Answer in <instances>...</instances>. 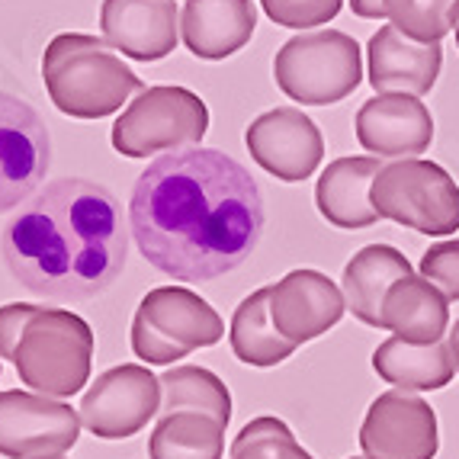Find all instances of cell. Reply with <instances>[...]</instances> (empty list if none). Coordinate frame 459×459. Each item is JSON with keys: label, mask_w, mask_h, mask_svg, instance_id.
I'll return each mask as SVG.
<instances>
[{"label": "cell", "mask_w": 459, "mask_h": 459, "mask_svg": "<svg viewBox=\"0 0 459 459\" xmlns=\"http://www.w3.org/2000/svg\"><path fill=\"white\" fill-rule=\"evenodd\" d=\"M276 87L302 107H331L351 97L363 81V52L341 30L299 32L273 58Z\"/></svg>", "instance_id": "obj_5"}, {"label": "cell", "mask_w": 459, "mask_h": 459, "mask_svg": "<svg viewBox=\"0 0 459 459\" xmlns=\"http://www.w3.org/2000/svg\"><path fill=\"white\" fill-rule=\"evenodd\" d=\"M81 414L62 398L39 392H0V456L58 459L77 444Z\"/></svg>", "instance_id": "obj_10"}, {"label": "cell", "mask_w": 459, "mask_h": 459, "mask_svg": "<svg viewBox=\"0 0 459 459\" xmlns=\"http://www.w3.org/2000/svg\"><path fill=\"white\" fill-rule=\"evenodd\" d=\"M357 142L373 158L405 161L418 158L434 142V116L421 97L405 93H376L357 109Z\"/></svg>", "instance_id": "obj_15"}, {"label": "cell", "mask_w": 459, "mask_h": 459, "mask_svg": "<svg viewBox=\"0 0 459 459\" xmlns=\"http://www.w3.org/2000/svg\"><path fill=\"white\" fill-rule=\"evenodd\" d=\"M411 276V264L392 245H367L353 254L344 267V299L347 312L369 328H383V302L385 292L402 280Z\"/></svg>", "instance_id": "obj_20"}, {"label": "cell", "mask_w": 459, "mask_h": 459, "mask_svg": "<svg viewBox=\"0 0 459 459\" xmlns=\"http://www.w3.org/2000/svg\"><path fill=\"white\" fill-rule=\"evenodd\" d=\"M32 308L36 306H30V302H10V306L0 308V360L13 357V347L23 334V325Z\"/></svg>", "instance_id": "obj_30"}, {"label": "cell", "mask_w": 459, "mask_h": 459, "mask_svg": "<svg viewBox=\"0 0 459 459\" xmlns=\"http://www.w3.org/2000/svg\"><path fill=\"white\" fill-rule=\"evenodd\" d=\"M347 312L344 290L322 270H290L270 286V315L276 331L292 344H308L328 334Z\"/></svg>", "instance_id": "obj_14"}, {"label": "cell", "mask_w": 459, "mask_h": 459, "mask_svg": "<svg viewBox=\"0 0 459 459\" xmlns=\"http://www.w3.org/2000/svg\"><path fill=\"white\" fill-rule=\"evenodd\" d=\"M267 225L261 186L235 158L190 145L154 158L129 199V229L154 270L206 283L238 270Z\"/></svg>", "instance_id": "obj_1"}, {"label": "cell", "mask_w": 459, "mask_h": 459, "mask_svg": "<svg viewBox=\"0 0 459 459\" xmlns=\"http://www.w3.org/2000/svg\"><path fill=\"white\" fill-rule=\"evenodd\" d=\"M52 164V138L23 97L0 91V215L23 206Z\"/></svg>", "instance_id": "obj_11"}, {"label": "cell", "mask_w": 459, "mask_h": 459, "mask_svg": "<svg viewBox=\"0 0 459 459\" xmlns=\"http://www.w3.org/2000/svg\"><path fill=\"white\" fill-rule=\"evenodd\" d=\"M126 251L119 199L81 177L46 184L0 235V254L16 283L55 302H84L109 290L126 267Z\"/></svg>", "instance_id": "obj_2"}, {"label": "cell", "mask_w": 459, "mask_h": 459, "mask_svg": "<svg viewBox=\"0 0 459 459\" xmlns=\"http://www.w3.org/2000/svg\"><path fill=\"white\" fill-rule=\"evenodd\" d=\"M373 369L379 379L405 392H437L450 385L453 373H456L450 347L444 341L408 344L395 334L373 351Z\"/></svg>", "instance_id": "obj_22"}, {"label": "cell", "mask_w": 459, "mask_h": 459, "mask_svg": "<svg viewBox=\"0 0 459 459\" xmlns=\"http://www.w3.org/2000/svg\"><path fill=\"white\" fill-rule=\"evenodd\" d=\"M456 0H385V20L414 42H444Z\"/></svg>", "instance_id": "obj_27"}, {"label": "cell", "mask_w": 459, "mask_h": 459, "mask_svg": "<svg viewBox=\"0 0 459 459\" xmlns=\"http://www.w3.org/2000/svg\"><path fill=\"white\" fill-rule=\"evenodd\" d=\"M421 276L430 280L450 302H459V238L430 245L421 254Z\"/></svg>", "instance_id": "obj_29"}, {"label": "cell", "mask_w": 459, "mask_h": 459, "mask_svg": "<svg viewBox=\"0 0 459 459\" xmlns=\"http://www.w3.org/2000/svg\"><path fill=\"white\" fill-rule=\"evenodd\" d=\"M10 363L20 383L48 398H71L84 389L93 367V331L68 308L36 306L23 325Z\"/></svg>", "instance_id": "obj_4"}, {"label": "cell", "mask_w": 459, "mask_h": 459, "mask_svg": "<svg viewBox=\"0 0 459 459\" xmlns=\"http://www.w3.org/2000/svg\"><path fill=\"white\" fill-rule=\"evenodd\" d=\"M369 84L376 93H405L424 97L434 91L437 74L444 68L440 42H414L395 26H379L367 46Z\"/></svg>", "instance_id": "obj_17"}, {"label": "cell", "mask_w": 459, "mask_h": 459, "mask_svg": "<svg viewBox=\"0 0 459 459\" xmlns=\"http://www.w3.org/2000/svg\"><path fill=\"white\" fill-rule=\"evenodd\" d=\"M450 30L456 32V48H459V0H456V7H453V13H450Z\"/></svg>", "instance_id": "obj_33"}, {"label": "cell", "mask_w": 459, "mask_h": 459, "mask_svg": "<svg viewBox=\"0 0 459 459\" xmlns=\"http://www.w3.org/2000/svg\"><path fill=\"white\" fill-rule=\"evenodd\" d=\"M161 411V379L142 363H126L97 376L81 398V424L100 440H126Z\"/></svg>", "instance_id": "obj_9"}, {"label": "cell", "mask_w": 459, "mask_h": 459, "mask_svg": "<svg viewBox=\"0 0 459 459\" xmlns=\"http://www.w3.org/2000/svg\"><path fill=\"white\" fill-rule=\"evenodd\" d=\"M225 337V325L199 292L186 286H158L145 292L132 318V351L138 360L170 367L199 347Z\"/></svg>", "instance_id": "obj_6"}, {"label": "cell", "mask_w": 459, "mask_h": 459, "mask_svg": "<svg viewBox=\"0 0 459 459\" xmlns=\"http://www.w3.org/2000/svg\"><path fill=\"white\" fill-rule=\"evenodd\" d=\"M100 32L135 62H161L177 48L180 13L174 0H103Z\"/></svg>", "instance_id": "obj_16"}, {"label": "cell", "mask_w": 459, "mask_h": 459, "mask_svg": "<svg viewBox=\"0 0 459 459\" xmlns=\"http://www.w3.org/2000/svg\"><path fill=\"white\" fill-rule=\"evenodd\" d=\"M177 411H199L209 414L215 421L229 428L231 421V395L229 385L203 367H174L161 376V411L158 414H177Z\"/></svg>", "instance_id": "obj_25"}, {"label": "cell", "mask_w": 459, "mask_h": 459, "mask_svg": "<svg viewBox=\"0 0 459 459\" xmlns=\"http://www.w3.org/2000/svg\"><path fill=\"white\" fill-rule=\"evenodd\" d=\"M229 341L238 360L261 369L276 367V363L290 360L292 353H296V344L286 341L273 325V315H270V286L254 290L251 296L241 299V306L231 315Z\"/></svg>", "instance_id": "obj_23"}, {"label": "cell", "mask_w": 459, "mask_h": 459, "mask_svg": "<svg viewBox=\"0 0 459 459\" xmlns=\"http://www.w3.org/2000/svg\"><path fill=\"white\" fill-rule=\"evenodd\" d=\"M257 30L254 0H186L180 13L184 46L203 62H222L251 42Z\"/></svg>", "instance_id": "obj_18"}, {"label": "cell", "mask_w": 459, "mask_h": 459, "mask_svg": "<svg viewBox=\"0 0 459 459\" xmlns=\"http://www.w3.org/2000/svg\"><path fill=\"white\" fill-rule=\"evenodd\" d=\"M373 209L379 219L430 238L459 231V186L440 164L424 158L383 164L373 180Z\"/></svg>", "instance_id": "obj_7"}, {"label": "cell", "mask_w": 459, "mask_h": 459, "mask_svg": "<svg viewBox=\"0 0 459 459\" xmlns=\"http://www.w3.org/2000/svg\"><path fill=\"white\" fill-rule=\"evenodd\" d=\"M360 450L367 459H434L440 450L437 411L405 389L376 395L363 418Z\"/></svg>", "instance_id": "obj_12"}, {"label": "cell", "mask_w": 459, "mask_h": 459, "mask_svg": "<svg viewBox=\"0 0 459 459\" xmlns=\"http://www.w3.org/2000/svg\"><path fill=\"white\" fill-rule=\"evenodd\" d=\"M379 170L383 164L373 154H363V158L351 154V158L331 161L315 184V206L325 222L344 231H360L379 222V212L369 199Z\"/></svg>", "instance_id": "obj_19"}, {"label": "cell", "mask_w": 459, "mask_h": 459, "mask_svg": "<svg viewBox=\"0 0 459 459\" xmlns=\"http://www.w3.org/2000/svg\"><path fill=\"white\" fill-rule=\"evenodd\" d=\"M225 424L199 411L158 414L148 456L152 459H222Z\"/></svg>", "instance_id": "obj_24"}, {"label": "cell", "mask_w": 459, "mask_h": 459, "mask_svg": "<svg viewBox=\"0 0 459 459\" xmlns=\"http://www.w3.org/2000/svg\"><path fill=\"white\" fill-rule=\"evenodd\" d=\"M42 81L55 109L71 119H103L145 91L142 77L107 39L58 32L42 55Z\"/></svg>", "instance_id": "obj_3"}, {"label": "cell", "mask_w": 459, "mask_h": 459, "mask_svg": "<svg viewBox=\"0 0 459 459\" xmlns=\"http://www.w3.org/2000/svg\"><path fill=\"white\" fill-rule=\"evenodd\" d=\"M446 347H450L453 367H456V373H459V318H456V325L450 328V334H446Z\"/></svg>", "instance_id": "obj_32"}, {"label": "cell", "mask_w": 459, "mask_h": 459, "mask_svg": "<svg viewBox=\"0 0 459 459\" xmlns=\"http://www.w3.org/2000/svg\"><path fill=\"white\" fill-rule=\"evenodd\" d=\"M209 129V107L186 87H145L113 123V148L126 158L168 154L199 145Z\"/></svg>", "instance_id": "obj_8"}, {"label": "cell", "mask_w": 459, "mask_h": 459, "mask_svg": "<svg viewBox=\"0 0 459 459\" xmlns=\"http://www.w3.org/2000/svg\"><path fill=\"white\" fill-rule=\"evenodd\" d=\"M351 10L360 20H385V0H351Z\"/></svg>", "instance_id": "obj_31"}, {"label": "cell", "mask_w": 459, "mask_h": 459, "mask_svg": "<svg viewBox=\"0 0 459 459\" xmlns=\"http://www.w3.org/2000/svg\"><path fill=\"white\" fill-rule=\"evenodd\" d=\"M450 328V299L424 276H402L383 302V331H392L408 344L444 341Z\"/></svg>", "instance_id": "obj_21"}, {"label": "cell", "mask_w": 459, "mask_h": 459, "mask_svg": "<svg viewBox=\"0 0 459 459\" xmlns=\"http://www.w3.org/2000/svg\"><path fill=\"white\" fill-rule=\"evenodd\" d=\"M231 459H315L273 414L247 421L231 440Z\"/></svg>", "instance_id": "obj_26"}, {"label": "cell", "mask_w": 459, "mask_h": 459, "mask_svg": "<svg viewBox=\"0 0 459 459\" xmlns=\"http://www.w3.org/2000/svg\"><path fill=\"white\" fill-rule=\"evenodd\" d=\"M58 459H65V456H58Z\"/></svg>", "instance_id": "obj_35"}, {"label": "cell", "mask_w": 459, "mask_h": 459, "mask_svg": "<svg viewBox=\"0 0 459 459\" xmlns=\"http://www.w3.org/2000/svg\"><path fill=\"white\" fill-rule=\"evenodd\" d=\"M344 0H261L264 13L276 26L286 30H315V26H328L341 13Z\"/></svg>", "instance_id": "obj_28"}, {"label": "cell", "mask_w": 459, "mask_h": 459, "mask_svg": "<svg viewBox=\"0 0 459 459\" xmlns=\"http://www.w3.org/2000/svg\"><path fill=\"white\" fill-rule=\"evenodd\" d=\"M351 459H367V456H351Z\"/></svg>", "instance_id": "obj_34"}, {"label": "cell", "mask_w": 459, "mask_h": 459, "mask_svg": "<svg viewBox=\"0 0 459 459\" xmlns=\"http://www.w3.org/2000/svg\"><path fill=\"white\" fill-rule=\"evenodd\" d=\"M251 158L283 184H302L318 170L325 158L322 129L296 107H276L261 113L245 129Z\"/></svg>", "instance_id": "obj_13"}]
</instances>
